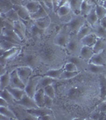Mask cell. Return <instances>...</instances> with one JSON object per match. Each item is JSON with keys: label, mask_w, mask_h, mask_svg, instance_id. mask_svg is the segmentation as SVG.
I'll return each mask as SVG.
<instances>
[{"label": "cell", "mask_w": 106, "mask_h": 120, "mask_svg": "<svg viewBox=\"0 0 106 120\" xmlns=\"http://www.w3.org/2000/svg\"><path fill=\"white\" fill-rule=\"evenodd\" d=\"M85 22V17L81 15H75L72 17L71 20L66 23V27L71 34H77Z\"/></svg>", "instance_id": "1"}, {"label": "cell", "mask_w": 106, "mask_h": 120, "mask_svg": "<svg viewBox=\"0 0 106 120\" xmlns=\"http://www.w3.org/2000/svg\"><path fill=\"white\" fill-rule=\"evenodd\" d=\"M82 46L83 45H82L81 41L77 37V34H71L65 48H66L69 54H71V55H78L80 54Z\"/></svg>", "instance_id": "2"}, {"label": "cell", "mask_w": 106, "mask_h": 120, "mask_svg": "<svg viewBox=\"0 0 106 120\" xmlns=\"http://www.w3.org/2000/svg\"><path fill=\"white\" fill-rule=\"evenodd\" d=\"M26 112L32 116V117L35 118L36 119H38L39 118L45 116L47 115L54 116L53 111H52L49 107H46V106H38L37 108H32V109H26Z\"/></svg>", "instance_id": "3"}, {"label": "cell", "mask_w": 106, "mask_h": 120, "mask_svg": "<svg viewBox=\"0 0 106 120\" xmlns=\"http://www.w3.org/2000/svg\"><path fill=\"white\" fill-rule=\"evenodd\" d=\"M40 79H41V78L38 76L31 77L30 79V80L28 81V82L26 83V87H25V91L30 97H34V94L38 90V86Z\"/></svg>", "instance_id": "4"}, {"label": "cell", "mask_w": 106, "mask_h": 120, "mask_svg": "<svg viewBox=\"0 0 106 120\" xmlns=\"http://www.w3.org/2000/svg\"><path fill=\"white\" fill-rule=\"evenodd\" d=\"M15 102L17 104H18V105L22 106L26 109H32V108L38 107L37 103L34 101V98L30 97L26 93H25V94L23 95L22 99L18 100V101H15Z\"/></svg>", "instance_id": "5"}, {"label": "cell", "mask_w": 106, "mask_h": 120, "mask_svg": "<svg viewBox=\"0 0 106 120\" xmlns=\"http://www.w3.org/2000/svg\"><path fill=\"white\" fill-rule=\"evenodd\" d=\"M16 70H17V73H18L19 78H20L21 80L26 85V83L28 82V81L31 78L32 69L30 68V67L25 66V67H18Z\"/></svg>", "instance_id": "6"}, {"label": "cell", "mask_w": 106, "mask_h": 120, "mask_svg": "<svg viewBox=\"0 0 106 120\" xmlns=\"http://www.w3.org/2000/svg\"><path fill=\"white\" fill-rule=\"evenodd\" d=\"M10 86L14 88L23 89V90H25V87H26V84L19 78L16 69L11 72V82H10Z\"/></svg>", "instance_id": "7"}, {"label": "cell", "mask_w": 106, "mask_h": 120, "mask_svg": "<svg viewBox=\"0 0 106 120\" xmlns=\"http://www.w3.org/2000/svg\"><path fill=\"white\" fill-rule=\"evenodd\" d=\"M18 51H20V47H19V46H16V47L13 48V49H11V50H9V51H5L4 53L1 55V65H2L1 69L4 68V65L7 63V62L8 61L9 59H12L14 56L16 55Z\"/></svg>", "instance_id": "8"}, {"label": "cell", "mask_w": 106, "mask_h": 120, "mask_svg": "<svg viewBox=\"0 0 106 120\" xmlns=\"http://www.w3.org/2000/svg\"><path fill=\"white\" fill-rule=\"evenodd\" d=\"M88 63H93V64H96V65L105 66V67L106 66V52H105V50L99 52V53L94 54Z\"/></svg>", "instance_id": "9"}, {"label": "cell", "mask_w": 106, "mask_h": 120, "mask_svg": "<svg viewBox=\"0 0 106 120\" xmlns=\"http://www.w3.org/2000/svg\"><path fill=\"white\" fill-rule=\"evenodd\" d=\"M22 5L24 6L30 14L35 13L41 7L40 3L37 0H22Z\"/></svg>", "instance_id": "10"}, {"label": "cell", "mask_w": 106, "mask_h": 120, "mask_svg": "<svg viewBox=\"0 0 106 120\" xmlns=\"http://www.w3.org/2000/svg\"><path fill=\"white\" fill-rule=\"evenodd\" d=\"M69 38H70V36H69L68 33L65 32V30L60 31L54 38V43L56 45L65 46V47L69 40Z\"/></svg>", "instance_id": "11"}, {"label": "cell", "mask_w": 106, "mask_h": 120, "mask_svg": "<svg viewBox=\"0 0 106 120\" xmlns=\"http://www.w3.org/2000/svg\"><path fill=\"white\" fill-rule=\"evenodd\" d=\"M15 11H17V13L18 14L19 17L21 19L25 21H30L31 19L30 17V13L28 11V10L22 5H14L13 7Z\"/></svg>", "instance_id": "12"}, {"label": "cell", "mask_w": 106, "mask_h": 120, "mask_svg": "<svg viewBox=\"0 0 106 120\" xmlns=\"http://www.w3.org/2000/svg\"><path fill=\"white\" fill-rule=\"evenodd\" d=\"M69 62L74 63L77 66L79 71H81L83 69H87L88 63L85 60H84L81 57H79L78 55H72L69 58Z\"/></svg>", "instance_id": "13"}, {"label": "cell", "mask_w": 106, "mask_h": 120, "mask_svg": "<svg viewBox=\"0 0 106 120\" xmlns=\"http://www.w3.org/2000/svg\"><path fill=\"white\" fill-rule=\"evenodd\" d=\"M93 55H94V52H93V48H92V46H82L81 49V51H80V54H79V56L81 57L84 60H85L86 62L88 63Z\"/></svg>", "instance_id": "14"}, {"label": "cell", "mask_w": 106, "mask_h": 120, "mask_svg": "<svg viewBox=\"0 0 106 120\" xmlns=\"http://www.w3.org/2000/svg\"><path fill=\"white\" fill-rule=\"evenodd\" d=\"M91 33H93V31H92V27L86 22L85 23L84 26L80 29V30L78 31V34H77V37L81 41L84 37H85L86 35L91 34Z\"/></svg>", "instance_id": "15"}, {"label": "cell", "mask_w": 106, "mask_h": 120, "mask_svg": "<svg viewBox=\"0 0 106 120\" xmlns=\"http://www.w3.org/2000/svg\"><path fill=\"white\" fill-rule=\"evenodd\" d=\"M45 95L44 89H38L34 94V99L38 106H45Z\"/></svg>", "instance_id": "16"}, {"label": "cell", "mask_w": 106, "mask_h": 120, "mask_svg": "<svg viewBox=\"0 0 106 120\" xmlns=\"http://www.w3.org/2000/svg\"><path fill=\"white\" fill-rule=\"evenodd\" d=\"M97 40V37L94 33H91V34L86 35L81 40V42L83 46H93L95 45L96 42Z\"/></svg>", "instance_id": "17"}, {"label": "cell", "mask_w": 106, "mask_h": 120, "mask_svg": "<svg viewBox=\"0 0 106 120\" xmlns=\"http://www.w3.org/2000/svg\"><path fill=\"white\" fill-rule=\"evenodd\" d=\"M92 31L97 35V38H104L106 40V29L101 26L100 21L97 22V23H96L94 26H92Z\"/></svg>", "instance_id": "18"}, {"label": "cell", "mask_w": 106, "mask_h": 120, "mask_svg": "<svg viewBox=\"0 0 106 120\" xmlns=\"http://www.w3.org/2000/svg\"><path fill=\"white\" fill-rule=\"evenodd\" d=\"M14 30L15 31L17 34L19 36V38L22 40H23L25 38L26 36V27H25V25L22 22H21L20 21H17L14 22Z\"/></svg>", "instance_id": "19"}, {"label": "cell", "mask_w": 106, "mask_h": 120, "mask_svg": "<svg viewBox=\"0 0 106 120\" xmlns=\"http://www.w3.org/2000/svg\"><path fill=\"white\" fill-rule=\"evenodd\" d=\"M11 82V73L7 71L3 75H1L0 77V90H4L10 86Z\"/></svg>", "instance_id": "20"}, {"label": "cell", "mask_w": 106, "mask_h": 120, "mask_svg": "<svg viewBox=\"0 0 106 120\" xmlns=\"http://www.w3.org/2000/svg\"><path fill=\"white\" fill-rule=\"evenodd\" d=\"M84 0H70L69 2L71 11L74 15H81V8Z\"/></svg>", "instance_id": "21"}, {"label": "cell", "mask_w": 106, "mask_h": 120, "mask_svg": "<svg viewBox=\"0 0 106 120\" xmlns=\"http://www.w3.org/2000/svg\"><path fill=\"white\" fill-rule=\"evenodd\" d=\"M9 90L10 93L13 95V97L15 99V101H18V100L22 99V98L23 97V95L25 94V90L20 88H14V87H11V86H8L7 88Z\"/></svg>", "instance_id": "22"}, {"label": "cell", "mask_w": 106, "mask_h": 120, "mask_svg": "<svg viewBox=\"0 0 106 120\" xmlns=\"http://www.w3.org/2000/svg\"><path fill=\"white\" fill-rule=\"evenodd\" d=\"M94 7H95L94 3L87 1H83L81 4V15H83L84 17H86Z\"/></svg>", "instance_id": "23"}, {"label": "cell", "mask_w": 106, "mask_h": 120, "mask_svg": "<svg viewBox=\"0 0 106 120\" xmlns=\"http://www.w3.org/2000/svg\"><path fill=\"white\" fill-rule=\"evenodd\" d=\"M87 70L90 72L94 73V74H100L102 75L105 72V67L101 65H96L93 63H88Z\"/></svg>", "instance_id": "24"}, {"label": "cell", "mask_w": 106, "mask_h": 120, "mask_svg": "<svg viewBox=\"0 0 106 120\" xmlns=\"http://www.w3.org/2000/svg\"><path fill=\"white\" fill-rule=\"evenodd\" d=\"M57 79L51 78V77H48V76H44L43 78H42L40 79L39 83H38V89H44L46 86H49V85L53 84V82H57Z\"/></svg>", "instance_id": "25"}, {"label": "cell", "mask_w": 106, "mask_h": 120, "mask_svg": "<svg viewBox=\"0 0 106 120\" xmlns=\"http://www.w3.org/2000/svg\"><path fill=\"white\" fill-rule=\"evenodd\" d=\"M64 67H61L60 69H55V70H49L48 71H46L45 74L43 75V76H48L51 77V78L56 79H60L61 74L64 71Z\"/></svg>", "instance_id": "26"}, {"label": "cell", "mask_w": 106, "mask_h": 120, "mask_svg": "<svg viewBox=\"0 0 106 120\" xmlns=\"http://www.w3.org/2000/svg\"><path fill=\"white\" fill-rule=\"evenodd\" d=\"M50 22H51V19L49 17V15L47 17H45V18H42L34 21V24L36 26H38L39 28L42 29V30H45V29L47 28L49 26Z\"/></svg>", "instance_id": "27"}, {"label": "cell", "mask_w": 106, "mask_h": 120, "mask_svg": "<svg viewBox=\"0 0 106 120\" xmlns=\"http://www.w3.org/2000/svg\"><path fill=\"white\" fill-rule=\"evenodd\" d=\"M16 46H19L18 45H15V44L12 43V42L7 41V40L3 39L1 38V42H0V49H1V55L4 53L5 51H9L11 49H13L14 47Z\"/></svg>", "instance_id": "28"}, {"label": "cell", "mask_w": 106, "mask_h": 120, "mask_svg": "<svg viewBox=\"0 0 106 120\" xmlns=\"http://www.w3.org/2000/svg\"><path fill=\"white\" fill-rule=\"evenodd\" d=\"M105 47H106L105 39L101 38H97V42H96L95 45L92 46L94 54L99 53V52L104 51V50H105Z\"/></svg>", "instance_id": "29"}, {"label": "cell", "mask_w": 106, "mask_h": 120, "mask_svg": "<svg viewBox=\"0 0 106 120\" xmlns=\"http://www.w3.org/2000/svg\"><path fill=\"white\" fill-rule=\"evenodd\" d=\"M85 19H86V22H87L92 27L94 26V25H95L96 23H97V22H99V19H98L97 15L96 14L95 7H94L91 11V12L85 17Z\"/></svg>", "instance_id": "30"}, {"label": "cell", "mask_w": 106, "mask_h": 120, "mask_svg": "<svg viewBox=\"0 0 106 120\" xmlns=\"http://www.w3.org/2000/svg\"><path fill=\"white\" fill-rule=\"evenodd\" d=\"M1 14H3V13H1ZM3 15H4L7 19H9L10 21H11V22H17V21H20V17H19L18 14L17 13V11H15L14 8L10 10L9 11H7V12H6L5 14H3Z\"/></svg>", "instance_id": "31"}, {"label": "cell", "mask_w": 106, "mask_h": 120, "mask_svg": "<svg viewBox=\"0 0 106 120\" xmlns=\"http://www.w3.org/2000/svg\"><path fill=\"white\" fill-rule=\"evenodd\" d=\"M48 14H47V11H46L45 9L43 8V7L41 5L40 8L38 9V11H36L35 13H33V14H30V17H31V19L33 20H38V19H42V18H45V17H47Z\"/></svg>", "instance_id": "32"}, {"label": "cell", "mask_w": 106, "mask_h": 120, "mask_svg": "<svg viewBox=\"0 0 106 120\" xmlns=\"http://www.w3.org/2000/svg\"><path fill=\"white\" fill-rule=\"evenodd\" d=\"M13 7L14 4L11 0H0V8H1V13L3 14H5L10 10L13 9Z\"/></svg>", "instance_id": "33"}, {"label": "cell", "mask_w": 106, "mask_h": 120, "mask_svg": "<svg viewBox=\"0 0 106 120\" xmlns=\"http://www.w3.org/2000/svg\"><path fill=\"white\" fill-rule=\"evenodd\" d=\"M0 115H4L10 119H18L16 115L11 109H9L8 106H0Z\"/></svg>", "instance_id": "34"}, {"label": "cell", "mask_w": 106, "mask_h": 120, "mask_svg": "<svg viewBox=\"0 0 106 120\" xmlns=\"http://www.w3.org/2000/svg\"><path fill=\"white\" fill-rule=\"evenodd\" d=\"M100 85H101V98L105 101L106 100V77L104 75H100Z\"/></svg>", "instance_id": "35"}, {"label": "cell", "mask_w": 106, "mask_h": 120, "mask_svg": "<svg viewBox=\"0 0 106 120\" xmlns=\"http://www.w3.org/2000/svg\"><path fill=\"white\" fill-rule=\"evenodd\" d=\"M70 12H72V11H71V8H70V7H69V3H65V4L61 6V7H59L57 11V15L60 17H62V16H65V15L70 14Z\"/></svg>", "instance_id": "36"}, {"label": "cell", "mask_w": 106, "mask_h": 120, "mask_svg": "<svg viewBox=\"0 0 106 120\" xmlns=\"http://www.w3.org/2000/svg\"><path fill=\"white\" fill-rule=\"evenodd\" d=\"M0 96H1V98H3L5 100H7V102H8L10 105H12V104H14L15 102V99L7 89H5L4 90H2Z\"/></svg>", "instance_id": "37"}, {"label": "cell", "mask_w": 106, "mask_h": 120, "mask_svg": "<svg viewBox=\"0 0 106 120\" xmlns=\"http://www.w3.org/2000/svg\"><path fill=\"white\" fill-rule=\"evenodd\" d=\"M1 20H2V28H5L7 30H14V22L7 19L3 14H1Z\"/></svg>", "instance_id": "38"}, {"label": "cell", "mask_w": 106, "mask_h": 120, "mask_svg": "<svg viewBox=\"0 0 106 120\" xmlns=\"http://www.w3.org/2000/svg\"><path fill=\"white\" fill-rule=\"evenodd\" d=\"M95 10H96V14L97 15V18L99 19V21L106 16V8L103 7L101 4H97L95 5Z\"/></svg>", "instance_id": "39"}, {"label": "cell", "mask_w": 106, "mask_h": 120, "mask_svg": "<svg viewBox=\"0 0 106 120\" xmlns=\"http://www.w3.org/2000/svg\"><path fill=\"white\" fill-rule=\"evenodd\" d=\"M80 73V71H68L64 70V71L62 72L60 79H72L74 77L78 76Z\"/></svg>", "instance_id": "40"}, {"label": "cell", "mask_w": 106, "mask_h": 120, "mask_svg": "<svg viewBox=\"0 0 106 120\" xmlns=\"http://www.w3.org/2000/svg\"><path fill=\"white\" fill-rule=\"evenodd\" d=\"M44 91H45V94L46 95L49 96V97L52 98L53 99L55 98V90H54L53 86H52V84L46 86V87L44 88Z\"/></svg>", "instance_id": "41"}, {"label": "cell", "mask_w": 106, "mask_h": 120, "mask_svg": "<svg viewBox=\"0 0 106 120\" xmlns=\"http://www.w3.org/2000/svg\"><path fill=\"white\" fill-rule=\"evenodd\" d=\"M43 31H44V30H42V29L39 28L38 26H36L35 24L33 25V26L31 27V34H32L33 36H34V37L39 35V34H42Z\"/></svg>", "instance_id": "42"}, {"label": "cell", "mask_w": 106, "mask_h": 120, "mask_svg": "<svg viewBox=\"0 0 106 120\" xmlns=\"http://www.w3.org/2000/svg\"><path fill=\"white\" fill-rule=\"evenodd\" d=\"M96 111L98 112V113H100L101 115H106V100H105L103 102H101V104L98 105Z\"/></svg>", "instance_id": "43"}, {"label": "cell", "mask_w": 106, "mask_h": 120, "mask_svg": "<svg viewBox=\"0 0 106 120\" xmlns=\"http://www.w3.org/2000/svg\"><path fill=\"white\" fill-rule=\"evenodd\" d=\"M64 69L65 71H78L79 70L78 69L77 66L74 64V63H71V62H69L67 63L65 66L64 67Z\"/></svg>", "instance_id": "44"}, {"label": "cell", "mask_w": 106, "mask_h": 120, "mask_svg": "<svg viewBox=\"0 0 106 120\" xmlns=\"http://www.w3.org/2000/svg\"><path fill=\"white\" fill-rule=\"evenodd\" d=\"M42 4H44L46 7H47L49 9H51L53 11V0H41Z\"/></svg>", "instance_id": "45"}, {"label": "cell", "mask_w": 106, "mask_h": 120, "mask_svg": "<svg viewBox=\"0 0 106 120\" xmlns=\"http://www.w3.org/2000/svg\"><path fill=\"white\" fill-rule=\"evenodd\" d=\"M53 105V98L48 95H45V106L46 107H51Z\"/></svg>", "instance_id": "46"}, {"label": "cell", "mask_w": 106, "mask_h": 120, "mask_svg": "<svg viewBox=\"0 0 106 120\" xmlns=\"http://www.w3.org/2000/svg\"><path fill=\"white\" fill-rule=\"evenodd\" d=\"M60 0H53V11L57 12V9H58V5Z\"/></svg>", "instance_id": "47"}, {"label": "cell", "mask_w": 106, "mask_h": 120, "mask_svg": "<svg viewBox=\"0 0 106 120\" xmlns=\"http://www.w3.org/2000/svg\"><path fill=\"white\" fill-rule=\"evenodd\" d=\"M10 104L7 102V100H5L3 98H1L0 99V106H9Z\"/></svg>", "instance_id": "48"}, {"label": "cell", "mask_w": 106, "mask_h": 120, "mask_svg": "<svg viewBox=\"0 0 106 120\" xmlns=\"http://www.w3.org/2000/svg\"><path fill=\"white\" fill-rule=\"evenodd\" d=\"M100 23H101V25L102 26H103L104 28L106 29V16L104 17L103 19L100 20Z\"/></svg>", "instance_id": "49"}, {"label": "cell", "mask_w": 106, "mask_h": 120, "mask_svg": "<svg viewBox=\"0 0 106 120\" xmlns=\"http://www.w3.org/2000/svg\"><path fill=\"white\" fill-rule=\"evenodd\" d=\"M52 115H45V116H42V117L39 118L38 119H42V120H46V119H52Z\"/></svg>", "instance_id": "50"}, {"label": "cell", "mask_w": 106, "mask_h": 120, "mask_svg": "<svg viewBox=\"0 0 106 120\" xmlns=\"http://www.w3.org/2000/svg\"><path fill=\"white\" fill-rule=\"evenodd\" d=\"M14 5H22V0H11Z\"/></svg>", "instance_id": "51"}, {"label": "cell", "mask_w": 106, "mask_h": 120, "mask_svg": "<svg viewBox=\"0 0 106 120\" xmlns=\"http://www.w3.org/2000/svg\"><path fill=\"white\" fill-rule=\"evenodd\" d=\"M70 1V0H60V2H59V5H58V7H61V6H63L65 3H69V2Z\"/></svg>", "instance_id": "52"}, {"label": "cell", "mask_w": 106, "mask_h": 120, "mask_svg": "<svg viewBox=\"0 0 106 120\" xmlns=\"http://www.w3.org/2000/svg\"><path fill=\"white\" fill-rule=\"evenodd\" d=\"M84 1H87V2H89V3H94V4H97L98 3V0H84Z\"/></svg>", "instance_id": "53"}, {"label": "cell", "mask_w": 106, "mask_h": 120, "mask_svg": "<svg viewBox=\"0 0 106 120\" xmlns=\"http://www.w3.org/2000/svg\"><path fill=\"white\" fill-rule=\"evenodd\" d=\"M102 6H103L105 8H106V0L105 2H103V3H102Z\"/></svg>", "instance_id": "54"}, {"label": "cell", "mask_w": 106, "mask_h": 120, "mask_svg": "<svg viewBox=\"0 0 106 120\" xmlns=\"http://www.w3.org/2000/svg\"><path fill=\"white\" fill-rule=\"evenodd\" d=\"M99 1H101V2H102V3H103V2H105V0H99Z\"/></svg>", "instance_id": "55"}]
</instances>
